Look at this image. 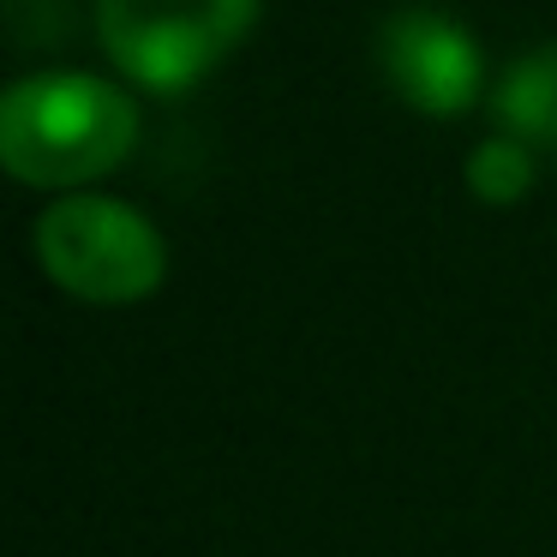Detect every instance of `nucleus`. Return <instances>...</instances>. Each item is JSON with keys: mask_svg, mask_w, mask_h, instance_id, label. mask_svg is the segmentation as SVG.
<instances>
[{"mask_svg": "<svg viewBox=\"0 0 557 557\" xmlns=\"http://www.w3.org/2000/svg\"><path fill=\"white\" fill-rule=\"evenodd\" d=\"M138 145V102L97 73H30L0 97V162L37 193H90Z\"/></svg>", "mask_w": 557, "mask_h": 557, "instance_id": "1", "label": "nucleus"}, {"mask_svg": "<svg viewBox=\"0 0 557 557\" xmlns=\"http://www.w3.org/2000/svg\"><path fill=\"white\" fill-rule=\"evenodd\" d=\"M30 252L54 288L90 306H133L169 276V240L157 234V222L109 193L54 198L37 216Z\"/></svg>", "mask_w": 557, "mask_h": 557, "instance_id": "2", "label": "nucleus"}, {"mask_svg": "<svg viewBox=\"0 0 557 557\" xmlns=\"http://www.w3.org/2000/svg\"><path fill=\"white\" fill-rule=\"evenodd\" d=\"M264 0H97V30L109 61L138 90H193L258 25Z\"/></svg>", "mask_w": 557, "mask_h": 557, "instance_id": "3", "label": "nucleus"}, {"mask_svg": "<svg viewBox=\"0 0 557 557\" xmlns=\"http://www.w3.org/2000/svg\"><path fill=\"white\" fill-rule=\"evenodd\" d=\"M377 66H384L389 90L408 102L413 114H437L456 121L480 102L485 85V54L468 37V25L437 7H401L377 30Z\"/></svg>", "mask_w": 557, "mask_h": 557, "instance_id": "4", "label": "nucleus"}, {"mask_svg": "<svg viewBox=\"0 0 557 557\" xmlns=\"http://www.w3.org/2000/svg\"><path fill=\"white\" fill-rule=\"evenodd\" d=\"M497 126L528 150H557V42L521 54L492 90Z\"/></svg>", "mask_w": 557, "mask_h": 557, "instance_id": "5", "label": "nucleus"}, {"mask_svg": "<svg viewBox=\"0 0 557 557\" xmlns=\"http://www.w3.org/2000/svg\"><path fill=\"white\" fill-rule=\"evenodd\" d=\"M468 193L480 205H516L533 193V150L509 133H492L468 150Z\"/></svg>", "mask_w": 557, "mask_h": 557, "instance_id": "6", "label": "nucleus"}]
</instances>
